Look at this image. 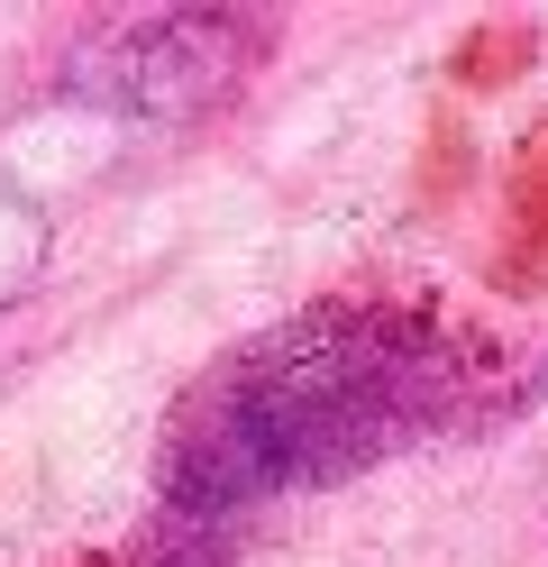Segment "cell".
<instances>
[{
  "mask_svg": "<svg viewBox=\"0 0 548 567\" xmlns=\"http://www.w3.org/2000/svg\"><path fill=\"white\" fill-rule=\"evenodd\" d=\"M256 38L266 28L238 10H146L128 28H110L101 47H83L73 92H92L128 120H193L256 74V55H266Z\"/></svg>",
  "mask_w": 548,
  "mask_h": 567,
  "instance_id": "cell-2",
  "label": "cell"
},
{
  "mask_svg": "<svg viewBox=\"0 0 548 567\" xmlns=\"http://www.w3.org/2000/svg\"><path fill=\"white\" fill-rule=\"evenodd\" d=\"M485 403V339L412 302H311L210 358L165 412L156 485L174 513H247L356 485Z\"/></svg>",
  "mask_w": 548,
  "mask_h": 567,
  "instance_id": "cell-1",
  "label": "cell"
},
{
  "mask_svg": "<svg viewBox=\"0 0 548 567\" xmlns=\"http://www.w3.org/2000/svg\"><path fill=\"white\" fill-rule=\"evenodd\" d=\"M19 275H28V247H0V293H10Z\"/></svg>",
  "mask_w": 548,
  "mask_h": 567,
  "instance_id": "cell-3",
  "label": "cell"
}]
</instances>
